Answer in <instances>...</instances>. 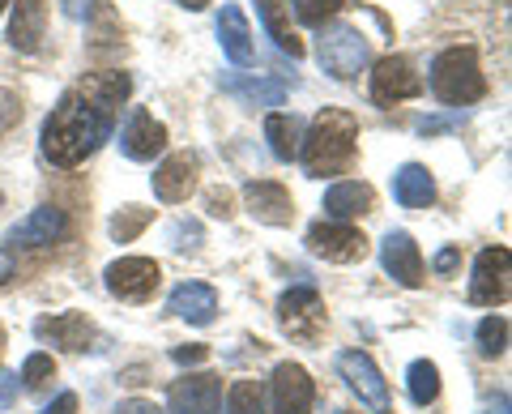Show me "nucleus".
<instances>
[{"mask_svg": "<svg viewBox=\"0 0 512 414\" xmlns=\"http://www.w3.org/2000/svg\"><path fill=\"white\" fill-rule=\"evenodd\" d=\"M218 406H222V380L210 372L175 380L167 393V414H218Z\"/></svg>", "mask_w": 512, "mask_h": 414, "instance_id": "nucleus-11", "label": "nucleus"}, {"mask_svg": "<svg viewBox=\"0 0 512 414\" xmlns=\"http://www.w3.org/2000/svg\"><path fill=\"white\" fill-rule=\"evenodd\" d=\"M167 312L184 316L188 325H210L218 316V291L210 282H180L167 299Z\"/></svg>", "mask_w": 512, "mask_h": 414, "instance_id": "nucleus-19", "label": "nucleus"}, {"mask_svg": "<svg viewBox=\"0 0 512 414\" xmlns=\"http://www.w3.org/2000/svg\"><path fill=\"white\" fill-rule=\"evenodd\" d=\"M13 18H9V43L13 52H39L43 30H47V0H9Z\"/></svg>", "mask_w": 512, "mask_h": 414, "instance_id": "nucleus-17", "label": "nucleus"}, {"mask_svg": "<svg viewBox=\"0 0 512 414\" xmlns=\"http://www.w3.org/2000/svg\"><path fill=\"white\" fill-rule=\"evenodd\" d=\"M5 346H9V338H5V325H0V355H5Z\"/></svg>", "mask_w": 512, "mask_h": 414, "instance_id": "nucleus-43", "label": "nucleus"}, {"mask_svg": "<svg viewBox=\"0 0 512 414\" xmlns=\"http://www.w3.org/2000/svg\"><path fill=\"white\" fill-rule=\"evenodd\" d=\"M244 201H248V214L265 227H286L295 218V205H291V193L274 180H252L244 184Z\"/></svg>", "mask_w": 512, "mask_h": 414, "instance_id": "nucleus-16", "label": "nucleus"}, {"mask_svg": "<svg viewBox=\"0 0 512 414\" xmlns=\"http://www.w3.org/2000/svg\"><path fill=\"white\" fill-rule=\"evenodd\" d=\"M150 184H154L158 201H167V205L188 201L192 188H197V158H192V154H167L163 163L154 167Z\"/></svg>", "mask_w": 512, "mask_h": 414, "instance_id": "nucleus-14", "label": "nucleus"}, {"mask_svg": "<svg viewBox=\"0 0 512 414\" xmlns=\"http://www.w3.org/2000/svg\"><path fill=\"white\" fill-rule=\"evenodd\" d=\"M222 90H231L248 107H278L286 99V82H278V77H227Z\"/></svg>", "mask_w": 512, "mask_h": 414, "instance_id": "nucleus-24", "label": "nucleus"}, {"mask_svg": "<svg viewBox=\"0 0 512 414\" xmlns=\"http://www.w3.org/2000/svg\"><path fill=\"white\" fill-rule=\"evenodd\" d=\"M218 43L231 65H252V30L239 5H222L218 13Z\"/></svg>", "mask_w": 512, "mask_h": 414, "instance_id": "nucleus-21", "label": "nucleus"}, {"mask_svg": "<svg viewBox=\"0 0 512 414\" xmlns=\"http://www.w3.org/2000/svg\"><path fill=\"white\" fill-rule=\"evenodd\" d=\"M372 184H359V180H342V184H333L329 193H325V214L329 222H350V218H359L372 210Z\"/></svg>", "mask_w": 512, "mask_h": 414, "instance_id": "nucleus-23", "label": "nucleus"}, {"mask_svg": "<svg viewBox=\"0 0 512 414\" xmlns=\"http://www.w3.org/2000/svg\"><path fill=\"white\" fill-rule=\"evenodd\" d=\"M393 197H397V205H406V210H427V205L436 201V180H431V171L423 163H406L393 175Z\"/></svg>", "mask_w": 512, "mask_h": 414, "instance_id": "nucleus-22", "label": "nucleus"}, {"mask_svg": "<svg viewBox=\"0 0 512 414\" xmlns=\"http://www.w3.org/2000/svg\"><path fill=\"white\" fill-rule=\"evenodd\" d=\"M56 376V363H52V355H30L26 363H22V389H43L47 380Z\"/></svg>", "mask_w": 512, "mask_h": 414, "instance_id": "nucleus-32", "label": "nucleus"}, {"mask_svg": "<svg viewBox=\"0 0 512 414\" xmlns=\"http://www.w3.org/2000/svg\"><path fill=\"white\" fill-rule=\"evenodd\" d=\"M355 150H359V120L342 107H325L312 120L308 137L299 141V158L308 175H342L355 163Z\"/></svg>", "mask_w": 512, "mask_h": 414, "instance_id": "nucleus-2", "label": "nucleus"}, {"mask_svg": "<svg viewBox=\"0 0 512 414\" xmlns=\"http://www.w3.org/2000/svg\"><path fill=\"white\" fill-rule=\"evenodd\" d=\"M508 278H512V252L504 244L483 248L474 261V278H470V304L495 308L508 299Z\"/></svg>", "mask_w": 512, "mask_h": 414, "instance_id": "nucleus-6", "label": "nucleus"}, {"mask_svg": "<svg viewBox=\"0 0 512 414\" xmlns=\"http://www.w3.org/2000/svg\"><path fill=\"white\" fill-rule=\"evenodd\" d=\"M406 389H410L414 406H431L440 397V368L431 359H414L406 372Z\"/></svg>", "mask_w": 512, "mask_h": 414, "instance_id": "nucleus-26", "label": "nucleus"}, {"mask_svg": "<svg viewBox=\"0 0 512 414\" xmlns=\"http://www.w3.org/2000/svg\"><path fill=\"white\" fill-rule=\"evenodd\" d=\"M107 291L124 299V304H146V299L158 291V282H163V269H158V261L150 257H120L107 265Z\"/></svg>", "mask_w": 512, "mask_h": 414, "instance_id": "nucleus-5", "label": "nucleus"}, {"mask_svg": "<svg viewBox=\"0 0 512 414\" xmlns=\"http://www.w3.org/2000/svg\"><path fill=\"white\" fill-rule=\"evenodd\" d=\"M116 414H163L154 402H146V397H128V402L116 406Z\"/></svg>", "mask_w": 512, "mask_h": 414, "instance_id": "nucleus-37", "label": "nucleus"}, {"mask_svg": "<svg viewBox=\"0 0 512 414\" xmlns=\"http://www.w3.org/2000/svg\"><path fill=\"white\" fill-rule=\"evenodd\" d=\"M39 414H77V393H60L52 406H43Z\"/></svg>", "mask_w": 512, "mask_h": 414, "instance_id": "nucleus-38", "label": "nucleus"}, {"mask_svg": "<svg viewBox=\"0 0 512 414\" xmlns=\"http://www.w3.org/2000/svg\"><path fill=\"white\" fill-rule=\"evenodd\" d=\"M265 137H269V150H274V158H282V163H291V158L299 154V120L295 116H269L265 120Z\"/></svg>", "mask_w": 512, "mask_h": 414, "instance_id": "nucleus-27", "label": "nucleus"}, {"mask_svg": "<svg viewBox=\"0 0 512 414\" xmlns=\"http://www.w3.org/2000/svg\"><path fill=\"white\" fill-rule=\"evenodd\" d=\"M269 397H274V414H308L316 402V385L299 363H278L269 376Z\"/></svg>", "mask_w": 512, "mask_h": 414, "instance_id": "nucleus-10", "label": "nucleus"}, {"mask_svg": "<svg viewBox=\"0 0 512 414\" xmlns=\"http://www.w3.org/2000/svg\"><path fill=\"white\" fill-rule=\"evenodd\" d=\"M338 372L346 376V385L359 393L363 406H372V410L389 406V385H384V376L372 363V355H363V350H346V355H338Z\"/></svg>", "mask_w": 512, "mask_h": 414, "instance_id": "nucleus-12", "label": "nucleus"}, {"mask_svg": "<svg viewBox=\"0 0 512 414\" xmlns=\"http://www.w3.org/2000/svg\"><path fill=\"white\" fill-rule=\"evenodd\" d=\"M167 146V124H158L150 111H133L124 124V133H120V150L124 158H133V163H150L154 154H163Z\"/></svg>", "mask_w": 512, "mask_h": 414, "instance_id": "nucleus-15", "label": "nucleus"}, {"mask_svg": "<svg viewBox=\"0 0 512 414\" xmlns=\"http://www.w3.org/2000/svg\"><path fill=\"white\" fill-rule=\"evenodd\" d=\"M504 346H508V321L504 316H487V321H478V350H483L487 359L504 355Z\"/></svg>", "mask_w": 512, "mask_h": 414, "instance_id": "nucleus-30", "label": "nucleus"}, {"mask_svg": "<svg viewBox=\"0 0 512 414\" xmlns=\"http://www.w3.org/2000/svg\"><path fill=\"white\" fill-rule=\"evenodd\" d=\"M18 116H22V107H18V94L0 86V133H5V129H13V120H18Z\"/></svg>", "mask_w": 512, "mask_h": 414, "instance_id": "nucleus-33", "label": "nucleus"}, {"mask_svg": "<svg viewBox=\"0 0 512 414\" xmlns=\"http://www.w3.org/2000/svg\"><path fill=\"white\" fill-rule=\"evenodd\" d=\"M35 333L43 342L60 346V350H86L94 329L86 321V312H60V316H43V321H35Z\"/></svg>", "mask_w": 512, "mask_h": 414, "instance_id": "nucleus-20", "label": "nucleus"}, {"mask_svg": "<svg viewBox=\"0 0 512 414\" xmlns=\"http://www.w3.org/2000/svg\"><path fill=\"white\" fill-rule=\"evenodd\" d=\"M210 214L227 218V193H214V197H210Z\"/></svg>", "mask_w": 512, "mask_h": 414, "instance_id": "nucleus-41", "label": "nucleus"}, {"mask_svg": "<svg viewBox=\"0 0 512 414\" xmlns=\"http://www.w3.org/2000/svg\"><path fill=\"white\" fill-rule=\"evenodd\" d=\"M256 13H261V26L269 30V39H274L278 47L291 60H299L303 56V43L295 39V30H291V22H286V13H282V0H256Z\"/></svg>", "mask_w": 512, "mask_h": 414, "instance_id": "nucleus-25", "label": "nucleus"}, {"mask_svg": "<svg viewBox=\"0 0 512 414\" xmlns=\"http://www.w3.org/2000/svg\"><path fill=\"white\" fill-rule=\"evenodd\" d=\"M303 244H308L312 257H325L333 265H350L367 257L363 231H355L350 222H316V227H308V240Z\"/></svg>", "mask_w": 512, "mask_h": 414, "instance_id": "nucleus-7", "label": "nucleus"}, {"mask_svg": "<svg viewBox=\"0 0 512 414\" xmlns=\"http://www.w3.org/2000/svg\"><path fill=\"white\" fill-rule=\"evenodd\" d=\"M150 218H154V210H141V205H124V210L111 218V235H116L120 244H128V240H137V235L150 227Z\"/></svg>", "mask_w": 512, "mask_h": 414, "instance_id": "nucleus-29", "label": "nucleus"}, {"mask_svg": "<svg viewBox=\"0 0 512 414\" xmlns=\"http://www.w3.org/2000/svg\"><path fill=\"white\" fill-rule=\"evenodd\" d=\"M128 73H90L82 86L69 90L43 120V154L56 167H77L103 146L116 129V111L128 99Z\"/></svg>", "mask_w": 512, "mask_h": 414, "instance_id": "nucleus-1", "label": "nucleus"}, {"mask_svg": "<svg viewBox=\"0 0 512 414\" xmlns=\"http://www.w3.org/2000/svg\"><path fill=\"white\" fill-rule=\"evenodd\" d=\"M316 60L329 77L355 82V77L367 69V60H372V47H367V39L355 26H325V35L316 43Z\"/></svg>", "mask_w": 512, "mask_h": 414, "instance_id": "nucleus-4", "label": "nucleus"}, {"mask_svg": "<svg viewBox=\"0 0 512 414\" xmlns=\"http://www.w3.org/2000/svg\"><path fill=\"white\" fill-rule=\"evenodd\" d=\"M457 265H461V248H440L436 261H431V269H436V274H453Z\"/></svg>", "mask_w": 512, "mask_h": 414, "instance_id": "nucleus-34", "label": "nucleus"}, {"mask_svg": "<svg viewBox=\"0 0 512 414\" xmlns=\"http://www.w3.org/2000/svg\"><path fill=\"white\" fill-rule=\"evenodd\" d=\"M291 5H295V18L303 26H325L346 0H291Z\"/></svg>", "mask_w": 512, "mask_h": 414, "instance_id": "nucleus-31", "label": "nucleus"}, {"mask_svg": "<svg viewBox=\"0 0 512 414\" xmlns=\"http://www.w3.org/2000/svg\"><path fill=\"white\" fill-rule=\"evenodd\" d=\"M380 265H384V274H389L393 282H402V286H423V252L419 244L410 240L406 231H389L384 235V244H380Z\"/></svg>", "mask_w": 512, "mask_h": 414, "instance_id": "nucleus-13", "label": "nucleus"}, {"mask_svg": "<svg viewBox=\"0 0 512 414\" xmlns=\"http://www.w3.org/2000/svg\"><path fill=\"white\" fill-rule=\"evenodd\" d=\"M278 325L299 342L320 338V329H325V304H320V295L312 286H295V291H286L278 299Z\"/></svg>", "mask_w": 512, "mask_h": 414, "instance_id": "nucleus-8", "label": "nucleus"}, {"mask_svg": "<svg viewBox=\"0 0 512 414\" xmlns=\"http://www.w3.org/2000/svg\"><path fill=\"white\" fill-rule=\"evenodd\" d=\"M423 90V77L414 73V65L406 56H384L376 60L372 69V103L380 107H393V103H406Z\"/></svg>", "mask_w": 512, "mask_h": 414, "instance_id": "nucleus-9", "label": "nucleus"}, {"mask_svg": "<svg viewBox=\"0 0 512 414\" xmlns=\"http://www.w3.org/2000/svg\"><path fill=\"white\" fill-rule=\"evenodd\" d=\"M483 414H508V393H495Z\"/></svg>", "mask_w": 512, "mask_h": 414, "instance_id": "nucleus-40", "label": "nucleus"}, {"mask_svg": "<svg viewBox=\"0 0 512 414\" xmlns=\"http://www.w3.org/2000/svg\"><path fill=\"white\" fill-rule=\"evenodd\" d=\"M64 227H69V218L56 205H39V210H30L22 222H13L9 227V244H26V248H43V244H56Z\"/></svg>", "mask_w": 512, "mask_h": 414, "instance_id": "nucleus-18", "label": "nucleus"}, {"mask_svg": "<svg viewBox=\"0 0 512 414\" xmlns=\"http://www.w3.org/2000/svg\"><path fill=\"white\" fill-rule=\"evenodd\" d=\"M171 359L175 363H205V359H210V350H205V346H175Z\"/></svg>", "mask_w": 512, "mask_h": 414, "instance_id": "nucleus-36", "label": "nucleus"}, {"mask_svg": "<svg viewBox=\"0 0 512 414\" xmlns=\"http://www.w3.org/2000/svg\"><path fill=\"white\" fill-rule=\"evenodd\" d=\"M180 5H184V9H192V13H201L205 5H210V0H180Z\"/></svg>", "mask_w": 512, "mask_h": 414, "instance_id": "nucleus-42", "label": "nucleus"}, {"mask_svg": "<svg viewBox=\"0 0 512 414\" xmlns=\"http://www.w3.org/2000/svg\"><path fill=\"white\" fill-rule=\"evenodd\" d=\"M9 278H13V257H9V248H0V286Z\"/></svg>", "mask_w": 512, "mask_h": 414, "instance_id": "nucleus-39", "label": "nucleus"}, {"mask_svg": "<svg viewBox=\"0 0 512 414\" xmlns=\"http://www.w3.org/2000/svg\"><path fill=\"white\" fill-rule=\"evenodd\" d=\"M227 414H265V397L256 380H235L227 393Z\"/></svg>", "mask_w": 512, "mask_h": 414, "instance_id": "nucleus-28", "label": "nucleus"}, {"mask_svg": "<svg viewBox=\"0 0 512 414\" xmlns=\"http://www.w3.org/2000/svg\"><path fill=\"white\" fill-rule=\"evenodd\" d=\"M13 402H18V376L0 372V410H9Z\"/></svg>", "mask_w": 512, "mask_h": 414, "instance_id": "nucleus-35", "label": "nucleus"}, {"mask_svg": "<svg viewBox=\"0 0 512 414\" xmlns=\"http://www.w3.org/2000/svg\"><path fill=\"white\" fill-rule=\"evenodd\" d=\"M431 94L448 107H470L487 94L483 69H478L474 47H448L431 60Z\"/></svg>", "mask_w": 512, "mask_h": 414, "instance_id": "nucleus-3", "label": "nucleus"}, {"mask_svg": "<svg viewBox=\"0 0 512 414\" xmlns=\"http://www.w3.org/2000/svg\"><path fill=\"white\" fill-rule=\"evenodd\" d=\"M5 9H9V0H0V13H5Z\"/></svg>", "mask_w": 512, "mask_h": 414, "instance_id": "nucleus-44", "label": "nucleus"}]
</instances>
